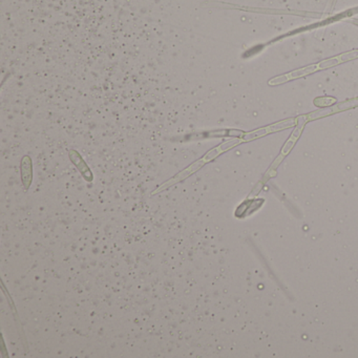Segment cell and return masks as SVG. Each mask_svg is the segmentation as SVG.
<instances>
[{"label":"cell","mask_w":358,"mask_h":358,"mask_svg":"<svg viewBox=\"0 0 358 358\" xmlns=\"http://www.w3.org/2000/svg\"><path fill=\"white\" fill-rule=\"evenodd\" d=\"M320 69L318 64L315 66H308V68L301 69V70L295 71V72L290 73V74L285 75V76L276 77L269 81L270 85H280V83H286V81L291 80V79L299 78V77L306 76V75L311 74Z\"/></svg>","instance_id":"obj_1"},{"label":"cell","mask_w":358,"mask_h":358,"mask_svg":"<svg viewBox=\"0 0 358 358\" xmlns=\"http://www.w3.org/2000/svg\"><path fill=\"white\" fill-rule=\"evenodd\" d=\"M295 124V120H287L284 122L278 123V124L271 125V127H267V129H259V131H255V133L249 134L246 136V140L255 139V138L262 137V136L266 135L268 133H272V131H280V129H288V127H293Z\"/></svg>","instance_id":"obj_2"},{"label":"cell","mask_w":358,"mask_h":358,"mask_svg":"<svg viewBox=\"0 0 358 358\" xmlns=\"http://www.w3.org/2000/svg\"><path fill=\"white\" fill-rule=\"evenodd\" d=\"M301 129H303V125H301V127H297L296 131L293 133L292 137L290 138V140H289L288 142H287L286 145H285L284 150H282V156H285V155H287V152H289V150L292 148V146L294 145L295 142H296V140L299 139V135H301Z\"/></svg>","instance_id":"obj_3"}]
</instances>
